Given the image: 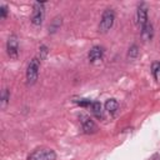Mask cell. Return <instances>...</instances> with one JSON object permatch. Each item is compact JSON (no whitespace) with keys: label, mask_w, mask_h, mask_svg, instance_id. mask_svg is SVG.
Here are the masks:
<instances>
[{"label":"cell","mask_w":160,"mask_h":160,"mask_svg":"<svg viewBox=\"0 0 160 160\" xmlns=\"http://www.w3.org/2000/svg\"><path fill=\"white\" fill-rule=\"evenodd\" d=\"M6 15H8V6L6 5H1L0 6V16H1V19H5Z\"/></svg>","instance_id":"cell-17"},{"label":"cell","mask_w":160,"mask_h":160,"mask_svg":"<svg viewBox=\"0 0 160 160\" xmlns=\"http://www.w3.org/2000/svg\"><path fill=\"white\" fill-rule=\"evenodd\" d=\"M40 52H41V54H42V56H41V58H40V60H41V59H44V58H45V55H46V54H48V48H46V46H45V45H42V46H41V48H40Z\"/></svg>","instance_id":"cell-18"},{"label":"cell","mask_w":160,"mask_h":160,"mask_svg":"<svg viewBox=\"0 0 160 160\" xmlns=\"http://www.w3.org/2000/svg\"><path fill=\"white\" fill-rule=\"evenodd\" d=\"M151 70H152V75H154L155 80L158 82H160V62H154L151 66Z\"/></svg>","instance_id":"cell-12"},{"label":"cell","mask_w":160,"mask_h":160,"mask_svg":"<svg viewBox=\"0 0 160 160\" xmlns=\"http://www.w3.org/2000/svg\"><path fill=\"white\" fill-rule=\"evenodd\" d=\"M55 159H56V154L51 149H36L28 156V160H55Z\"/></svg>","instance_id":"cell-3"},{"label":"cell","mask_w":160,"mask_h":160,"mask_svg":"<svg viewBox=\"0 0 160 160\" xmlns=\"http://www.w3.org/2000/svg\"><path fill=\"white\" fill-rule=\"evenodd\" d=\"M76 104L80 105V106H82V108H88V106H91L92 101H90L88 99H80V100H76Z\"/></svg>","instance_id":"cell-16"},{"label":"cell","mask_w":160,"mask_h":160,"mask_svg":"<svg viewBox=\"0 0 160 160\" xmlns=\"http://www.w3.org/2000/svg\"><path fill=\"white\" fill-rule=\"evenodd\" d=\"M102 55H104L102 48H100V46H94V48L89 51V60H90L91 62H95V61L100 60V59L102 58Z\"/></svg>","instance_id":"cell-8"},{"label":"cell","mask_w":160,"mask_h":160,"mask_svg":"<svg viewBox=\"0 0 160 160\" xmlns=\"http://www.w3.org/2000/svg\"><path fill=\"white\" fill-rule=\"evenodd\" d=\"M138 54H139L138 46H136V45H132V46L129 49V58H130V59H134V58L138 56Z\"/></svg>","instance_id":"cell-15"},{"label":"cell","mask_w":160,"mask_h":160,"mask_svg":"<svg viewBox=\"0 0 160 160\" xmlns=\"http://www.w3.org/2000/svg\"><path fill=\"white\" fill-rule=\"evenodd\" d=\"M45 15V9H44V2H35L32 8V15H31V22L35 26H39L42 24Z\"/></svg>","instance_id":"cell-4"},{"label":"cell","mask_w":160,"mask_h":160,"mask_svg":"<svg viewBox=\"0 0 160 160\" xmlns=\"http://www.w3.org/2000/svg\"><path fill=\"white\" fill-rule=\"evenodd\" d=\"M114 20H115V12L114 10L111 9H106L104 12H102V16H101V20H100V24H99V31L105 34L108 32L112 25H114Z\"/></svg>","instance_id":"cell-1"},{"label":"cell","mask_w":160,"mask_h":160,"mask_svg":"<svg viewBox=\"0 0 160 160\" xmlns=\"http://www.w3.org/2000/svg\"><path fill=\"white\" fill-rule=\"evenodd\" d=\"M79 119H80V124H81V128H82V130L86 132V134H92V132H95L96 130H98V126H96V124L88 116V115H84V114H81L80 116H79Z\"/></svg>","instance_id":"cell-6"},{"label":"cell","mask_w":160,"mask_h":160,"mask_svg":"<svg viewBox=\"0 0 160 160\" xmlns=\"http://www.w3.org/2000/svg\"><path fill=\"white\" fill-rule=\"evenodd\" d=\"M119 108V104L115 99H109L106 102H105V109L110 112V114H114Z\"/></svg>","instance_id":"cell-11"},{"label":"cell","mask_w":160,"mask_h":160,"mask_svg":"<svg viewBox=\"0 0 160 160\" xmlns=\"http://www.w3.org/2000/svg\"><path fill=\"white\" fill-rule=\"evenodd\" d=\"M39 69H40V60L38 58L31 59L29 65H28V70H26V82L29 85H32L36 81Z\"/></svg>","instance_id":"cell-2"},{"label":"cell","mask_w":160,"mask_h":160,"mask_svg":"<svg viewBox=\"0 0 160 160\" xmlns=\"http://www.w3.org/2000/svg\"><path fill=\"white\" fill-rule=\"evenodd\" d=\"M91 112L98 118V119H102V109H101V104L99 101H92L91 104Z\"/></svg>","instance_id":"cell-10"},{"label":"cell","mask_w":160,"mask_h":160,"mask_svg":"<svg viewBox=\"0 0 160 160\" xmlns=\"http://www.w3.org/2000/svg\"><path fill=\"white\" fill-rule=\"evenodd\" d=\"M6 50H8V54L11 59H16L19 56V42H18V39L15 35H11L8 39Z\"/></svg>","instance_id":"cell-5"},{"label":"cell","mask_w":160,"mask_h":160,"mask_svg":"<svg viewBox=\"0 0 160 160\" xmlns=\"http://www.w3.org/2000/svg\"><path fill=\"white\" fill-rule=\"evenodd\" d=\"M60 25H61V18H55V19H54V21H52V24H51V26H50L51 32L56 31V29H58Z\"/></svg>","instance_id":"cell-14"},{"label":"cell","mask_w":160,"mask_h":160,"mask_svg":"<svg viewBox=\"0 0 160 160\" xmlns=\"http://www.w3.org/2000/svg\"><path fill=\"white\" fill-rule=\"evenodd\" d=\"M141 36L144 40H151L154 36V29L150 22H148L142 29H141Z\"/></svg>","instance_id":"cell-9"},{"label":"cell","mask_w":160,"mask_h":160,"mask_svg":"<svg viewBox=\"0 0 160 160\" xmlns=\"http://www.w3.org/2000/svg\"><path fill=\"white\" fill-rule=\"evenodd\" d=\"M8 101H9V91H8V89H5L1 95V108H5Z\"/></svg>","instance_id":"cell-13"},{"label":"cell","mask_w":160,"mask_h":160,"mask_svg":"<svg viewBox=\"0 0 160 160\" xmlns=\"http://www.w3.org/2000/svg\"><path fill=\"white\" fill-rule=\"evenodd\" d=\"M138 22L141 29L148 24V8L145 4H140L138 8Z\"/></svg>","instance_id":"cell-7"}]
</instances>
